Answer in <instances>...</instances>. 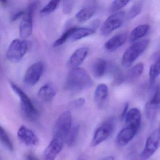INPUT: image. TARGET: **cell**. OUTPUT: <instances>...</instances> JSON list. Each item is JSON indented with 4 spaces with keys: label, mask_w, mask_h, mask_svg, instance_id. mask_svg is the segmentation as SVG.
I'll return each mask as SVG.
<instances>
[{
    "label": "cell",
    "mask_w": 160,
    "mask_h": 160,
    "mask_svg": "<svg viewBox=\"0 0 160 160\" xmlns=\"http://www.w3.org/2000/svg\"><path fill=\"white\" fill-rule=\"evenodd\" d=\"M93 84V80L88 72L79 67L72 69L66 78V89L72 92L88 89L91 88Z\"/></svg>",
    "instance_id": "cell-1"
},
{
    "label": "cell",
    "mask_w": 160,
    "mask_h": 160,
    "mask_svg": "<svg viewBox=\"0 0 160 160\" xmlns=\"http://www.w3.org/2000/svg\"><path fill=\"white\" fill-rule=\"evenodd\" d=\"M9 83L13 91L19 97L21 110L25 118L32 122L37 121L40 118V112L30 98L16 84L12 81Z\"/></svg>",
    "instance_id": "cell-2"
},
{
    "label": "cell",
    "mask_w": 160,
    "mask_h": 160,
    "mask_svg": "<svg viewBox=\"0 0 160 160\" xmlns=\"http://www.w3.org/2000/svg\"><path fill=\"white\" fill-rule=\"evenodd\" d=\"M30 42L24 39H15L10 44L6 52L7 59L17 63L21 60L28 50Z\"/></svg>",
    "instance_id": "cell-3"
},
{
    "label": "cell",
    "mask_w": 160,
    "mask_h": 160,
    "mask_svg": "<svg viewBox=\"0 0 160 160\" xmlns=\"http://www.w3.org/2000/svg\"><path fill=\"white\" fill-rule=\"evenodd\" d=\"M150 41L148 39L134 43L127 49L122 58V64L124 67L131 66L134 62L148 48Z\"/></svg>",
    "instance_id": "cell-4"
},
{
    "label": "cell",
    "mask_w": 160,
    "mask_h": 160,
    "mask_svg": "<svg viewBox=\"0 0 160 160\" xmlns=\"http://www.w3.org/2000/svg\"><path fill=\"white\" fill-rule=\"evenodd\" d=\"M72 117L70 111L63 112L56 122L54 128V138H60L65 141L72 129Z\"/></svg>",
    "instance_id": "cell-5"
},
{
    "label": "cell",
    "mask_w": 160,
    "mask_h": 160,
    "mask_svg": "<svg viewBox=\"0 0 160 160\" xmlns=\"http://www.w3.org/2000/svg\"><path fill=\"white\" fill-rule=\"evenodd\" d=\"M115 122L114 118H110L104 122L102 125L96 129L91 143L92 147L98 146L110 137L115 129Z\"/></svg>",
    "instance_id": "cell-6"
},
{
    "label": "cell",
    "mask_w": 160,
    "mask_h": 160,
    "mask_svg": "<svg viewBox=\"0 0 160 160\" xmlns=\"http://www.w3.org/2000/svg\"><path fill=\"white\" fill-rule=\"evenodd\" d=\"M37 5V2H33L28 5L25 11L19 28L20 36L22 39L28 38L32 33L33 15Z\"/></svg>",
    "instance_id": "cell-7"
},
{
    "label": "cell",
    "mask_w": 160,
    "mask_h": 160,
    "mask_svg": "<svg viewBox=\"0 0 160 160\" xmlns=\"http://www.w3.org/2000/svg\"><path fill=\"white\" fill-rule=\"evenodd\" d=\"M125 17V12H118L109 16L103 24L101 33L103 36H107L122 25Z\"/></svg>",
    "instance_id": "cell-8"
},
{
    "label": "cell",
    "mask_w": 160,
    "mask_h": 160,
    "mask_svg": "<svg viewBox=\"0 0 160 160\" xmlns=\"http://www.w3.org/2000/svg\"><path fill=\"white\" fill-rule=\"evenodd\" d=\"M44 69V64L39 61L31 65L26 71L24 76V83L27 86L32 87L36 85L41 78Z\"/></svg>",
    "instance_id": "cell-9"
},
{
    "label": "cell",
    "mask_w": 160,
    "mask_h": 160,
    "mask_svg": "<svg viewBox=\"0 0 160 160\" xmlns=\"http://www.w3.org/2000/svg\"><path fill=\"white\" fill-rule=\"evenodd\" d=\"M160 146V131L155 130L148 137L144 149L141 154V159L146 160L152 156Z\"/></svg>",
    "instance_id": "cell-10"
},
{
    "label": "cell",
    "mask_w": 160,
    "mask_h": 160,
    "mask_svg": "<svg viewBox=\"0 0 160 160\" xmlns=\"http://www.w3.org/2000/svg\"><path fill=\"white\" fill-rule=\"evenodd\" d=\"M64 142L60 138H54L44 151L43 160H55L62 150Z\"/></svg>",
    "instance_id": "cell-11"
},
{
    "label": "cell",
    "mask_w": 160,
    "mask_h": 160,
    "mask_svg": "<svg viewBox=\"0 0 160 160\" xmlns=\"http://www.w3.org/2000/svg\"><path fill=\"white\" fill-rule=\"evenodd\" d=\"M17 136L19 140L26 146H36L39 143V138L35 133L25 125L18 129Z\"/></svg>",
    "instance_id": "cell-12"
},
{
    "label": "cell",
    "mask_w": 160,
    "mask_h": 160,
    "mask_svg": "<svg viewBox=\"0 0 160 160\" xmlns=\"http://www.w3.org/2000/svg\"><path fill=\"white\" fill-rule=\"evenodd\" d=\"M160 90L157 88L152 98L148 101L145 106V112L148 119L151 120L154 119L158 111L159 108V95Z\"/></svg>",
    "instance_id": "cell-13"
},
{
    "label": "cell",
    "mask_w": 160,
    "mask_h": 160,
    "mask_svg": "<svg viewBox=\"0 0 160 160\" xmlns=\"http://www.w3.org/2000/svg\"><path fill=\"white\" fill-rule=\"evenodd\" d=\"M138 130L136 127L127 125L118 134L116 138L117 145L120 147L126 146L133 138Z\"/></svg>",
    "instance_id": "cell-14"
},
{
    "label": "cell",
    "mask_w": 160,
    "mask_h": 160,
    "mask_svg": "<svg viewBox=\"0 0 160 160\" xmlns=\"http://www.w3.org/2000/svg\"><path fill=\"white\" fill-rule=\"evenodd\" d=\"M88 51V48L87 47L80 48L77 49L68 60V67L72 69L79 68L87 58Z\"/></svg>",
    "instance_id": "cell-15"
},
{
    "label": "cell",
    "mask_w": 160,
    "mask_h": 160,
    "mask_svg": "<svg viewBox=\"0 0 160 160\" xmlns=\"http://www.w3.org/2000/svg\"><path fill=\"white\" fill-rule=\"evenodd\" d=\"M127 39L126 32L118 33L111 37L105 44V48L109 52H113L122 46Z\"/></svg>",
    "instance_id": "cell-16"
},
{
    "label": "cell",
    "mask_w": 160,
    "mask_h": 160,
    "mask_svg": "<svg viewBox=\"0 0 160 160\" xmlns=\"http://www.w3.org/2000/svg\"><path fill=\"white\" fill-rule=\"evenodd\" d=\"M108 96V89L105 84L98 85L94 92V100L98 108L101 109L104 107Z\"/></svg>",
    "instance_id": "cell-17"
},
{
    "label": "cell",
    "mask_w": 160,
    "mask_h": 160,
    "mask_svg": "<svg viewBox=\"0 0 160 160\" xmlns=\"http://www.w3.org/2000/svg\"><path fill=\"white\" fill-rule=\"evenodd\" d=\"M96 10L97 7L95 3H91L78 11L76 14V18L78 22H86L95 14Z\"/></svg>",
    "instance_id": "cell-18"
},
{
    "label": "cell",
    "mask_w": 160,
    "mask_h": 160,
    "mask_svg": "<svg viewBox=\"0 0 160 160\" xmlns=\"http://www.w3.org/2000/svg\"><path fill=\"white\" fill-rule=\"evenodd\" d=\"M125 120L127 125L134 126L139 129L141 120L140 111L137 108L130 109L125 116Z\"/></svg>",
    "instance_id": "cell-19"
},
{
    "label": "cell",
    "mask_w": 160,
    "mask_h": 160,
    "mask_svg": "<svg viewBox=\"0 0 160 160\" xmlns=\"http://www.w3.org/2000/svg\"><path fill=\"white\" fill-rule=\"evenodd\" d=\"M56 95V90L49 84H45L42 86L38 92V96L42 101L49 102L52 101Z\"/></svg>",
    "instance_id": "cell-20"
},
{
    "label": "cell",
    "mask_w": 160,
    "mask_h": 160,
    "mask_svg": "<svg viewBox=\"0 0 160 160\" xmlns=\"http://www.w3.org/2000/svg\"><path fill=\"white\" fill-rule=\"evenodd\" d=\"M95 31L96 29L94 28L74 27L70 39L73 42H76L94 34Z\"/></svg>",
    "instance_id": "cell-21"
},
{
    "label": "cell",
    "mask_w": 160,
    "mask_h": 160,
    "mask_svg": "<svg viewBox=\"0 0 160 160\" xmlns=\"http://www.w3.org/2000/svg\"><path fill=\"white\" fill-rule=\"evenodd\" d=\"M107 69V62L102 58H98L94 61L92 67V73L97 78L103 76Z\"/></svg>",
    "instance_id": "cell-22"
},
{
    "label": "cell",
    "mask_w": 160,
    "mask_h": 160,
    "mask_svg": "<svg viewBox=\"0 0 160 160\" xmlns=\"http://www.w3.org/2000/svg\"><path fill=\"white\" fill-rule=\"evenodd\" d=\"M144 70V64L139 62L132 67L127 72L125 76V80L128 83H132L137 80L142 74Z\"/></svg>",
    "instance_id": "cell-23"
},
{
    "label": "cell",
    "mask_w": 160,
    "mask_h": 160,
    "mask_svg": "<svg viewBox=\"0 0 160 160\" xmlns=\"http://www.w3.org/2000/svg\"><path fill=\"white\" fill-rule=\"evenodd\" d=\"M149 29L150 26L148 24L138 26L131 32L129 37V41L131 42H135L144 37L148 33Z\"/></svg>",
    "instance_id": "cell-24"
},
{
    "label": "cell",
    "mask_w": 160,
    "mask_h": 160,
    "mask_svg": "<svg viewBox=\"0 0 160 160\" xmlns=\"http://www.w3.org/2000/svg\"><path fill=\"white\" fill-rule=\"evenodd\" d=\"M79 132V125H75L72 127L65 140V142L68 147H72L75 145Z\"/></svg>",
    "instance_id": "cell-25"
},
{
    "label": "cell",
    "mask_w": 160,
    "mask_h": 160,
    "mask_svg": "<svg viewBox=\"0 0 160 160\" xmlns=\"http://www.w3.org/2000/svg\"><path fill=\"white\" fill-rule=\"evenodd\" d=\"M0 138L2 144L5 148L10 151H14V146L6 130L2 126L0 127Z\"/></svg>",
    "instance_id": "cell-26"
},
{
    "label": "cell",
    "mask_w": 160,
    "mask_h": 160,
    "mask_svg": "<svg viewBox=\"0 0 160 160\" xmlns=\"http://www.w3.org/2000/svg\"><path fill=\"white\" fill-rule=\"evenodd\" d=\"M160 75V56L153 64L151 66L149 71L150 82L151 85L155 82Z\"/></svg>",
    "instance_id": "cell-27"
},
{
    "label": "cell",
    "mask_w": 160,
    "mask_h": 160,
    "mask_svg": "<svg viewBox=\"0 0 160 160\" xmlns=\"http://www.w3.org/2000/svg\"><path fill=\"white\" fill-rule=\"evenodd\" d=\"M60 2V1H51L41 10V13L44 15L50 14L58 8Z\"/></svg>",
    "instance_id": "cell-28"
},
{
    "label": "cell",
    "mask_w": 160,
    "mask_h": 160,
    "mask_svg": "<svg viewBox=\"0 0 160 160\" xmlns=\"http://www.w3.org/2000/svg\"><path fill=\"white\" fill-rule=\"evenodd\" d=\"M74 29V27H73V28H70L67 30L62 35V36L54 42L53 46L54 47L60 46L62 45L64 43H65L67 40L70 39V36H71Z\"/></svg>",
    "instance_id": "cell-29"
},
{
    "label": "cell",
    "mask_w": 160,
    "mask_h": 160,
    "mask_svg": "<svg viewBox=\"0 0 160 160\" xmlns=\"http://www.w3.org/2000/svg\"><path fill=\"white\" fill-rule=\"evenodd\" d=\"M142 4L141 3H137L132 6L127 15L128 20H132L138 15L142 10Z\"/></svg>",
    "instance_id": "cell-30"
},
{
    "label": "cell",
    "mask_w": 160,
    "mask_h": 160,
    "mask_svg": "<svg viewBox=\"0 0 160 160\" xmlns=\"http://www.w3.org/2000/svg\"><path fill=\"white\" fill-rule=\"evenodd\" d=\"M111 71L114 77L115 83L118 85L121 84L123 82L124 78L122 72L120 70L119 68H118V67L113 66L111 68Z\"/></svg>",
    "instance_id": "cell-31"
},
{
    "label": "cell",
    "mask_w": 160,
    "mask_h": 160,
    "mask_svg": "<svg viewBox=\"0 0 160 160\" xmlns=\"http://www.w3.org/2000/svg\"><path fill=\"white\" fill-rule=\"evenodd\" d=\"M129 1L127 0H117L113 2L110 7V12H115L126 6L129 2Z\"/></svg>",
    "instance_id": "cell-32"
},
{
    "label": "cell",
    "mask_w": 160,
    "mask_h": 160,
    "mask_svg": "<svg viewBox=\"0 0 160 160\" xmlns=\"http://www.w3.org/2000/svg\"><path fill=\"white\" fill-rule=\"evenodd\" d=\"M85 102L86 101L84 98H78L71 102L68 104V108L72 109H78L83 107Z\"/></svg>",
    "instance_id": "cell-33"
},
{
    "label": "cell",
    "mask_w": 160,
    "mask_h": 160,
    "mask_svg": "<svg viewBox=\"0 0 160 160\" xmlns=\"http://www.w3.org/2000/svg\"><path fill=\"white\" fill-rule=\"evenodd\" d=\"M74 5V1H65L63 2L62 9L63 13L66 14H70L72 10Z\"/></svg>",
    "instance_id": "cell-34"
},
{
    "label": "cell",
    "mask_w": 160,
    "mask_h": 160,
    "mask_svg": "<svg viewBox=\"0 0 160 160\" xmlns=\"http://www.w3.org/2000/svg\"><path fill=\"white\" fill-rule=\"evenodd\" d=\"M23 160H40L37 156L32 152H27L23 157Z\"/></svg>",
    "instance_id": "cell-35"
},
{
    "label": "cell",
    "mask_w": 160,
    "mask_h": 160,
    "mask_svg": "<svg viewBox=\"0 0 160 160\" xmlns=\"http://www.w3.org/2000/svg\"><path fill=\"white\" fill-rule=\"evenodd\" d=\"M25 11L26 10H22V11H19V12H17L14 14L12 17V21L14 22V21H17L19 18H21V17H23L24 14H25Z\"/></svg>",
    "instance_id": "cell-36"
},
{
    "label": "cell",
    "mask_w": 160,
    "mask_h": 160,
    "mask_svg": "<svg viewBox=\"0 0 160 160\" xmlns=\"http://www.w3.org/2000/svg\"><path fill=\"white\" fill-rule=\"evenodd\" d=\"M128 106L129 105H128V103H126L125 105V106H124V108H123V111H122V113L121 115V120L125 119V116H126V114H127V112H128L127 110H128Z\"/></svg>",
    "instance_id": "cell-37"
},
{
    "label": "cell",
    "mask_w": 160,
    "mask_h": 160,
    "mask_svg": "<svg viewBox=\"0 0 160 160\" xmlns=\"http://www.w3.org/2000/svg\"><path fill=\"white\" fill-rule=\"evenodd\" d=\"M104 160H114V157L112 156H109L105 158Z\"/></svg>",
    "instance_id": "cell-38"
},
{
    "label": "cell",
    "mask_w": 160,
    "mask_h": 160,
    "mask_svg": "<svg viewBox=\"0 0 160 160\" xmlns=\"http://www.w3.org/2000/svg\"><path fill=\"white\" fill-rule=\"evenodd\" d=\"M1 2L2 5H7V3H8V1H1Z\"/></svg>",
    "instance_id": "cell-39"
},
{
    "label": "cell",
    "mask_w": 160,
    "mask_h": 160,
    "mask_svg": "<svg viewBox=\"0 0 160 160\" xmlns=\"http://www.w3.org/2000/svg\"><path fill=\"white\" fill-rule=\"evenodd\" d=\"M159 108H160V95H159Z\"/></svg>",
    "instance_id": "cell-40"
},
{
    "label": "cell",
    "mask_w": 160,
    "mask_h": 160,
    "mask_svg": "<svg viewBox=\"0 0 160 160\" xmlns=\"http://www.w3.org/2000/svg\"><path fill=\"white\" fill-rule=\"evenodd\" d=\"M159 130H160V126H159Z\"/></svg>",
    "instance_id": "cell-41"
}]
</instances>
